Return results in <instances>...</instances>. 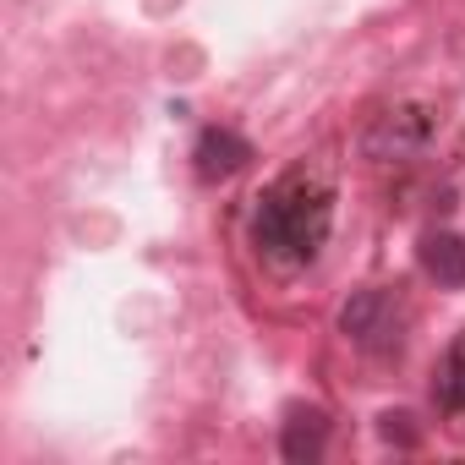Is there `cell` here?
Instances as JSON below:
<instances>
[{
    "label": "cell",
    "instance_id": "1",
    "mask_svg": "<svg viewBox=\"0 0 465 465\" xmlns=\"http://www.w3.org/2000/svg\"><path fill=\"white\" fill-rule=\"evenodd\" d=\"M329 230H334V186L296 164L285 170L263 197H258V213H252V242L258 252L274 263V269H307L323 242H329Z\"/></svg>",
    "mask_w": 465,
    "mask_h": 465
},
{
    "label": "cell",
    "instance_id": "2",
    "mask_svg": "<svg viewBox=\"0 0 465 465\" xmlns=\"http://www.w3.org/2000/svg\"><path fill=\"white\" fill-rule=\"evenodd\" d=\"M400 323H405V312L394 307L389 291H361V296L340 312V329H345L361 351H394V345H400Z\"/></svg>",
    "mask_w": 465,
    "mask_h": 465
},
{
    "label": "cell",
    "instance_id": "3",
    "mask_svg": "<svg viewBox=\"0 0 465 465\" xmlns=\"http://www.w3.org/2000/svg\"><path fill=\"white\" fill-rule=\"evenodd\" d=\"M197 175L203 181H224V175H236V170H247V159H252V143L242 137V132H230V126H208L203 137H197Z\"/></svg>",
    "mask_w": 465,
    "mask_h": 465
},
{
    "label": "cell",
    "instance_id": "4",
    "mask_svg": "<svg viewBox=\"0 0 465 465\" xmlns=\"http://www.w3.org/2000/svg\"><path fill=\"white\" fill-rule=\"evenodd\" d=\"M323 443H329V416H323L318 405H296L291 421H285V432H280L285 460L312 465V460H323Z\"/></svg>",
    "mask_w": 465,
    "mask_h": 465
},
{
    "label": "cell",
    "instance_id": "5",
    "mask_svg": "<svg viewBox=\"0 0 465 465\" xmlns=\"http://www.w3.org/2000/svg\"><path fill=\"white\" fill-rule=\"evenodd\" d=\"M421 263H427V274L438 280V285H465V242L460 236H427L421 242Z\"/></svg>",
    "mask_w": 465,
    "mask_h": 465
},
{
    "label": "cell",
    "instance_id": "6",
    "mask_svg": "<svg viewBox=\"0 0 465 465\" xmlns=\"http://www.w3.org/2000/svg\"><path fill=\"white\" fill-rule=\"evenodd\" d=\"M438 394H443V405H449V411H465V334L449 345V361H443Z\"/></svg>",
    "mask_w": 465,
    "mask_h": 465
}]
</instances>
